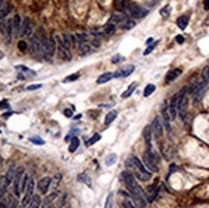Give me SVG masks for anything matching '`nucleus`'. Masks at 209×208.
<instances>
[{"label": "nucleus", "instance_id": "nucleus-21", "mask_svg": "<svg viewBox=\"0 0 209 208\" xmlns=\"http://www.w3.org/2000/svg\"><path fill=\"white\" fill-rule=\"evenodd\" d=\"M7 199H8V208H17L18 207V199H17V196H14L13 194H8L7 196Z\"/></svg>", "mask_w": 209, "mask_h": 208}, {"label": "nucleus", "instance_id": "nucleus-44", "mask_svg": "<svg viewBox=\"0 0 209 208\" xmlns=\"http://www.w3.org/2000/svg\"><path fill=\"white\" fill-rule=\"evenodd\" d=\"M17 69H21V71H23V72H28V73H31V75L32 76H35V72L33 71H31L30 68H27V67H25V65H17V67H15Z\"/></svg>", "mask_w": 209, "mask_h": 208}, {"label": "nucleus", "instance_id": "nucleus-9", "mask_svg": "<svg viewBox=\"0 0 209 208\" xmlns=\"http://www.w3.org/2000/svg\"><path fill=\"white\" fill-rule=\"evenodd\" d=\"M152 130H153V134H154V136L155 137H160L162 135H163V123H162L160 121V117H155L153 119V122H152Z\"/></svg>", "mask_w": 209, "mask_h": 208}, {"label": "nucleus", "instance_id": "nucleus-4", "mask_svg": "<svg viewBox=\"0 0 209 208\" xmlns=\"http://www.w3.org/2000/svg\"><path fill=\"white\" fill-rule=\"evenodd\" d=\"M158 156L155 153H153L152 150H146L144 153V157H142V161H144L145 167L149 169L150 172H158Z\"/></svg>", "mask_w": 209, "mask_h": 208}, {"label": "nucleus", "instance_id": "nucleus-54", "mask_svg": "<svg viewBox=\"0 0 209 208\" xmlns=\"http://www.w3.org/2000/svg\"><path fill=\"white\" fill-rule=\"evenodd\" d=\"M204 9L209 10V0H204Z\"/></svg>", "mask_w": 209, "mask_h": 208}, {"label": "nucleus", "instance_id": "nucleus-19", "mask_svg": "<svg viewBox=\"0 0 209 208\" xmlns=\"http://www.w3.org/2000/svg\"><path fill=\"white\" fill-rule=\"evenodd\" d=\"M78 49L82 54H90L91 53V45L89 41H82L78 42Z\"/></svg>", "mask_w": 209, "mask_h": 208}, {"label": "nucleus", "instance_id": "nucleus-16", "mask_svg": "<svg viewBox=\"0 0 209 208\" xmlns=\"http://www.w3.org/2000/svg\"><path fill=\"white\" fill-rule=\"evenodd\" d=\"M15 167H14V164H12L9 168H8V171H7V173H5V183L8 184V185H10L12 183H13V180H14V175H15Z\"/></svg>", "mask_w": 209, "mask_h": 208}, {"label": "nucleus", "instance_id": "nucleus-43", "mask_svg": "<svg viewBox=\"0 0 209 208\" xmlns=\"http://www.w3.org/2000/svg\"><path fill=\"white\" fill-rule=\"evenodd\" d=\"M18 49L21 50V52H26L27 50V42L25 40H21L18 42Z\"/></svg>", "mask_w": 209, "mask_h": 208}, {"label": "nucleus", "instance_id": "nucleus-37", "mask_svg": "<svg viewBox=\"0 0 209 208\" xmlns=\"http://www.w3.org/2000/svg\"><path fill=\"white\" fill-rule=\"evenodd\" d=\"M100 139H102V135H100V134H94V136H92L90 140L86 141V145H87V146H91L92 144H95L96 141H99Z\"/></svg>", "mask_w": 209, "mask_h": 208}, {"label": "nucleus", "instance_id": "nucleus-6", "mask_svg": "<svg viewBox=\"0 0 209 208\" xmlns=\"http://www.w3.org/2000/svg\"><path fill=\"white\" fill-rule=\"evenodd\" d=\"M186 111H187V94L186 89H182L179 92V103H177V112H179L180 117L185 119L186 117Z\"/></svg>", "mask_w": 209, "mask_h": 208}, {"label": "nucleus", "instance_id": "nucleus-33", "mask_svg": "<svg viewBox=\"0 0 209 208\" xmlns=\"http://www.w3.org/2000/svg\"><path fill=\"white\" fill-rule=\"evenodd\" d=\"M115 162H117V154H114V153L109 154V156L105 158V164L107 166H113Z\"/></svg>", "mask_w": 209, "mask_h": 208}, {"label": "nucleus", "instance_id": "nucleus-55", "mask_svg": "<svg viewBox=\"0 0 209 208\" xmlns=\"http://www.w3.org/2000/svg\"><path fill=\"white\" fill-rule=\"evenodd\" d=\"M0 108H9V104H8V102H1V105H0Z\"/></svg>", "mask_w": 209, "mask_h": 208}, {"label": "nucleus", "instance_id": "nucleus-27", "mask_svg": "<svg viewBox=\"0 0 209 208\" xmlns=\"http://www.w3.org/2000/svg\"><path fill=\"white\" fill-rule=\"evenodd\" d=\"M136 87H137V82H132V84H131V86H130V87L127 89V90L122 94V98H123V99H126V98H128V96H131Z\"/></svg>", "mask_w": 209, "mask_h": 208}, {"label": "nucleus", "instance_id": "nucleus-31", "mask_svg": "<svg viewBox=\"0 0 209 208\" xmlns=\"http://www.w3.org/2000/svg\"><path fill=\"white\" fill-rule=\"evenodd\" d=\"M155 85L154 84H149V85H146V87L144 89V96H150L153 94L154 91H155Z\"/></svg>", "mask_w": 209, "mask_h": 208}, {"label": "nucleus", "instance_id": "nucleus-24", "mask_svg": "<svg viewBox=\"0 0 209 208\" xmlns=\"http://www.w3.org/2000/svg\"><path fill=\"white\" fill-rule=\"evenodd\" d=\"M189 25V17L187 15H181V17L177 19V26L180 27L181 30H185Z\"/></svg>", "mask_w": 209, "mask_h": 208}, {"label": "nucleus", "instance_id": "nucleus-23", "mask_svg": "<svg viewBox=\"0 0 209 208\" xmlns=\"http://www.w3.org/2000/svg\"><path fill=\"white\" fill-rule=\"evenodd\" d=\"M78 146H80V139L77 137V136H73L72 140H71V145H69L68 150H69L71 153H75L76 150L78 149Z\"/></svg>", "mask_w": 209, "mask_h": 208}, {"label": "nucleus", "instance_id": "nucleus-58", "mask_svg": "<svg viewBox=\"0 0 209 208\" xmlns=\"http://www.w3.org/2000/svg\"><path fill=\"white\" fill-rule=\"evenodd\" d=\"M3 4H4V0H0V9H1V7H3Z\"/></svg>", "mask_w": 209, "mask_h": 208}, {"label": "nucleus", "instance_id": "nucleus-42", "mask_svg": "<svg viewBox=\"0 0 209 208\" xmlns=\"http://www.w3.org/2000/svg\"><path fill=\"white\" fill-rule=\"evenodd\" d=\"M78 77H80V73H73V75L65 77V79H64V82H71V81H76L77 79H78Z\"/></svg>", "mask_w": 209, "mask_h": 208}, {"label": "nucleus", "instance_id": "nucleus-49", "mask_svg": "<svg viewBox=\"0 0 209 208\" xmlns=\"http://www.w3.org/2000/svg\"><path fill=\"white\" fill-rule=\"evenodd\" d=\"M40 87H41V84L31 85V86H27V90H36V89H40Z\"/></svg>", "mask_w": 209, "mask_h": 208}, {"label": "nucleus", "instance_id": "nucleus-18", "mask_svg": "<svg viewBox=\"0 0 209 208\" xmlns=\"http://www.w3.org/2000/svg\"><path fill=\"white\" fill-rule=\"evenodd\" d=\"M58 196H59V191L55 190V191H53V193H50V194H48V196H45V199H44V206H50L54 200H55Z\"/></svg>", "mask_w": 209, "mask_h": 208}, {"label": "nucleus", "instance_id": "nucleus-15", "mask_svg": "<svg viewBox=\"0 0 209 208\" xmlns=\"http://www.w3.org/2000/svg\"><path fill=\"white\" fill-rule=\"evenodd\" d=\"M181 73H182V71H181L180 68H176V69H172V71H169L167 73V76H165V82L169 84L172 82V81H175L177 77L181 76Z\"/></svg>", "mask_w": 209, "mask_h": 208}, {"label": "nucleus", "instance_id": "nucleus-7", "mask_svg": "<svg viewBox=\"0 0 209 208\" xmlns=\"http://www.w3.org/2000/svg\"><path fill=\"white\" fill-rule=\"evenodd\" d=\"M23 176H25V168L18 167L14 175V180H13V189H14V194L17 198L21 196V181L23 179Z\"/></svg>", "mask_w": 209, "mask_h": 208}, {"label": "nucleus", "instance_id": "nucleus-41", "mask_svg": "<svg viewBox=\"0 0 209 208\" xmlns=\"http://www.w3.org/2000/svg\"><path fill=\"white\" fill-rule=\"evenodd\" d=\"M30 141H31V143H35V144H37V145H44V143H45L41 137H38V136L31 137V139H30Z\"/></svg>", "mask_w": 209, "mask_h": 208}, {"label": "nucleus", "instance_id": "nucleus-50", "mask_svg": "<svg viewBox=\"0 0 209 208\" xmlns=\"http://www.w3.org/2000/svg\"><path fill=\"white\" fill-rule=\"evenodd\" d=\"M63 113H64L65 117H68V118H71V117H72V111H71V109H64Z\"/></svg>", "mask_w": 209, "mask_h": 208}, {"label": "nucleus", "instance_id": "nucleus-60", "mask_svg": "<svg viewBox=\"0 0 209 208\" xmlns=\"http://www.w3.org/2000/svg\"><path fill=\"white\" fill-rule=\"evenodd\" d=\"M67 208H69V206H67Z\"/></svg>", "mask_w": 209, "mask_h": 208}, {"label": "nucleus", "instance_id": "nucleus-1", "mask_svg": "<svg viewBox=\"0 0 209 208\" xmlns=\"http://www.w3.org/2000/svg\"><path fill=\"white\" fill-rule=\"evenodd\" d=\"M132 161H134V164H132V167H131V169H134V173H135V176L137 177V180L149 181L150 177H152V172L145 167L144 163H142L137 157H132Z\"/></svg>", "mask_w": 209, "mask_h": 208}, {"label": "nucleus", "instance_id": "nucleus-38", "mask_svg": "<svg viewBox=\"0 0 209 208\" xmlns=\"http://www.w3.org/2000/svg\"><path fill=\"white\" fill-rule=\"evenodd\" d=\"M9 10H10V7L9 5H7V7H4L0 9V21H4L7 17V14L9 13Z\"/></svg>", "mask_w": 209, "mask_h": 208}, {"label": "nucleus", "instance_id": "nucleus-11", "mask_svg": "<svg viewBox=\"0 0 209 208\" xmlns=\"http://www.w3.org/2000/svg\"><path fill=\"white\" fill-rule=\"evenodd\" d=\"M57 45H58V55H59L63 60H71L72 54H71V52H69V49H67L62 44H57Z\"/></svg>", "mask_w": 209, "mask_h": 208}, {"label": "nucleus", "instance_id": "nucleus-51", "mask_svg": "<svg viewBox=\"0 0 209 208\" xmlns=\"http://www.w3.org/2000/svg\"><path fill=\"white\" fill-rule=\"evenodd\" d=\"M123 59V57H121V55H115L113 59H112V63H117L118 60H122Z\"/></svg>", "mask_w": 209, "mask_h": 208}, {"label": "nucleus", "instance_id": "nucleus-35", "mask_svg": "<svg viewBox=\"0 0 209 208\" xmlns=\"http://www.w3.org/2000/svg\"><path fill=\"white\" fill-rule=\"evenodd\" d=\"M202 80H203V82L209 84V65L204 67L203 72H202Z\"/></svg>", "mask_w": 209, "mask_h": 208}, {"label": "nucleus", "instance_id": "nucleus-45", "mask_svg": "<svg viewBox=\"0 0 209 208\" xmlns=\"http://www.w3.org/2000/svg\"><path fill=\"white\" fill-rule=\"evenodd\" d=\"M169 10H171V7H169V5L164 7L163 9L160 10V15H163V17H167V15L169 14Z\"/></svg>", "mask_w": 209, "mask_h": 208}, {"label": "nucleus", "instance_id": "nucleus-20", "mask_svg": "<svg viewBox=\"0 0 209 208\" xmlns=\"http://www.w3.org/2000/svg\"><path fill=\"white\" fill-rule=\"evenodd\" d=\"M41 203H42L41 196L37 195V194H35V195L32 196V199H31L30 204H28V208H40Z\"/></svg>", "mask_w": 209, "mask_h": 208}, {"label": "nucleus", "instance_id": "nucleus-48", "mask_svg": "<svg viewBox=\"0 0 209 208\" xmlns=\"http://www.w3.org/2000/svg\"><path fill=\"white\" fill-rule=\"evenodd\" d=\"M176 41L179 42V44H184V42H185V37L182 36V35H177V36H176Z\"/></svg>", "mask_w": 209, "mask_h": 208}, {"label": "nucleus", "instance_id": "nucleus-8", "mask_svg": "<svg viewBox=\"0 0 209 208\" xmlns=\"http://www.w3.org/2000/svg\"><path fill=\"white\" fill-rule=\"evenodd\" d=\"M33 32V25L31 22L28 17L25 18V21L22 22V28H21V36L23 37H30Z\"/></svg>", "mask_w": 209, "mask_h": 208}, {"label": "nucleus", "instance_id": "nucleus-46", "mask_svg": "<svg viewBox=\"0 0 209 208\" xmlns=\"http://www.w3.org/2000/svg\"><path fill=\"white\" fill-rule=\"evenodd\" d=\"M123 206H125V208H137V207H135L134 204H132V202H130L127 198L123 200Z\"/></svg>", "mask_w": 209, "mask_h": 208}, {"label": "nucleus", "instance_id": "nucleus-13", "mask_svg": "<svg viewBox=\"0 0 209 208\" xmlns=\"http://www.w3.org/2000/svg\"><path fill=\"white\" fill-rule=\"evenodd\" d=\"M162 116H163V121H164V127L167 129V131H171V116H169V111H168V105L167 103H164L163 105V111H162Z\"/></svg>", "mask_w": 209, "mask_h": 208}, {"label": "nucleus", "instance_id": "nucleus-14", "mask_svg": "<svg viewBox=\"0 0 209 208\" xmlns=\"http://www.w3.org/2000/svg\"><path fill=\"white\" fill-rule=\"evenodd\" d=\"M142 136H144V140L146 143V145L149 146V149L152 148V139H153V130L152 126H146L144 131H142Z\"/></svg>", "mask_w": 209, "mask_h": 208}, {"label": "nucleus", "instance_id": "nucleus-57", "mask_svg": "<svg viewBox=\"0 0 209 208\" xmlns=\"http://www.w3.org/2000/svg\"><path fill=\"white\" fill-rule=\"evenodd\" d=\"M176 169H177L176 164H172V167H171V169H169V171H171V172H173V171H176Z\"/></svg>", "mask_w": 209, "mask_h": 208}, {"label": "nucleus", "instance_id": "nucleus-25", "mask_svg": "<svg viewBox=\"0 0 209 208\" xmlns=\"http://www.w3.org/2000/svg\"><path fill=\"white\" fill-rule=\"evenodd\" d=\"M115 30H117V27L113 23H108V25L104 27V35H107V36H112V35H114Z\"/></svg>", "mask_w": 209, "mask_h": 208}, {"label": "nucleus", "instance_id": "nucleus-34", "mask_svg": "<svg viewBox=\"0 0 209 208\" xmlns=\"http://www.w3.org/2000/svg\"><path fill=\"white\" fill-rule=\"evenodd\" d=\"M113 203H114V195H113V193H109L108 196H107L104 208H113Z\"/></svg>", "mask_w": 209, "mask_h": 208}, {"label": "nucleus", "instance_id": "nucleus-53", "mask_svg": "<svg viewBox=\"0 0 209 208\" xmlns=\"http://www.w3.org/2000/svg\"><path fill=\"white\" fill-rule=\"evenodd\" d=\"M92 44H94V46H100V39H94V41H92Z\"/></svg>", "mask_w": 209, "mask_h": 208}, {"label": "nucleus", "instance_id": "nucleus-56", "mask_svg": "<svg viewBox=\"0 0 209 208\" xmlns=\"http://www.w3.org/2000/svg\"><path fill=\"white\" fill-rule=\"evenodd\" d=\"M150 44H153V39L152 37H150V39H148V40H146V45H150Z\"/></svg>", "mask_w": 209, "mask_h": 208}, {"label": "nucleus", "instance_id": "nucleus-39", "mask_svg": "<svg viewBox=\"0 0 209 208\" xmlns=\"http://www.w3.org/2000/svg\"><path fill=\"white\" fill-rule=\"evenodd\" d=\"M157 195H158V189H153L152 191L149 193V195H148V198H146V202H149V203H152L154 199L157 198Z\"/></svg>", "mask_w": 209, "mask_h": 208}, {"label": "nucleus", "instance_id": "nucleus-29", "mask_svg": "<svg viewBox=\"0 0 209 208\" xmlns=\"http://www.w3.org/2000/svg\"><path fill=\"white\" fill-rule=\"evenodd\" d=\"M135 71V65H127L123 69H121V77H127Z\"/></svg>", "mask_w": 209, "mask_h": 208}, {"label": "nucleus", "instance_id": "nucleus-17", "mask_svg": "<svg viewBox=\"0 0 209 208\" xmlns=\"http://www.w3.org/2000/svg\"><path fill=\"white\" fill-rule=\"evenodd\" d=\"M112 79H114V73L105 72V73H102V75L98 77L96 82H98V84H105V82H108V81H110Z\"/></svg>", "mask_w": 209, "mask_h": 208}, {"label": "nucleus", "instance_id": "nucleus-5", "mask_svg": "<svg viewBox=\"0 0 209 208\" xmlns=\"http://www.w3.org/2000/svg\"><path fill=\"white\" fill-rule=\"evenodd\" d=\"M125 10L131 15V17H134V18H144L145 15L148 14V12H146L145 9H142V8L139 7L137 4L131 3V1H127L126 3Z\"/></svg>", "mask_w": 209, "mask_h": 208}, {"label": "nucleus", "instance_id": "nucleus-2", "mask_svg": "<svg viewBox=\"0 0 209 208\" xmlns=\"http://www.w3.org/2000/svg\"><path fill=\"white\" fill-rule=\"evenodd\" d=\"M45 37V33H44V28L40 27L35 35L31 36V40H30V53L31 55H37V54H40V48H41V42H42V39Z\"/></svg>", "mask_w": 209, "mask_h": 208}, {"label": "nucleus", "instance_id": "nucleus-22", "mask_svg": "<svg viewBox=\"0 0 209 208\" xmlns=\"http://www.w3.org/2000/svg\"><path fill=\"white\" fill-rule=\"evenodd\" d=\"M115 118H117V111H110L109 113L105 116V119H104V123H105V126H109Z\"/></svg>", "mask_w": 209, "mask_h": 208}, {"label": "nucleus", "instance_id": "nucleus-32", "mask_svg": "<svg viewBox=\"0 0 209 208\" xmlns=\"http://www.w3.org/2000/svg\"><path fill=\"white\" fill-rule=\"evenodd\" d=\"M8 185L5 183V177H3V181H1V184H0V200L3 199V196L5 195V193H7V189H8Z\"/></svg>", "mask_w": 209, "mask_h": 208}, {"label": "nucleus", "instance_id": "nucleus-3", "mask_svg": "<svg viewBox=\"0 0 209 208\" xmlns=\"http://www.w3.org/2000/svg\"><path fill=\"white\" fill-rule=\"evenodd\" d=\"M57 49V41L54 40V37H44L41 42V48H40V54L46 59H50L54 54H55Z\"/></svg>", "mask_w": 209, "mask_h": 208}, {"label": "nucleus", "instance_id": "nucleus-12", "mask_svg": "<svg viewBox=\"0 0 209 208\" xmlns=\"http://www.w3.org/2000/svg\"><path fill=\"white\" fill-rule=\"evenodd\" d=\"M12 22H13V35L14 36H19L21 35V28H22V21L21 17L18 14H15L13 18H12Z\"/></svg>", "mask_w": 209, "mask_h": 208}, {"label": "nucleus", "instance_id": "nucleus-52", "mask_svg": "<svg viewBox=\"0 0 209 208\" xmlns=\"http://www.w3.org/2000/svg\"><path fill=\"white\" fill-rule=\"evenodd\" d=\"M0 208H8V204H7V200H0Z\"/></svg>", "mask_w": 209, "mask_h": 208}, {"label": "nucleus", "instance_id": "nucleus-30", "mask_svg": "<svg viewBox=\"0 0 209 208\" xmlns=\"http://www.w3.org/2000/svg\"><path fill=\"white\" fill-rule=\"evenodd\" d=\"M135 25H136V22H134L132 19H128V18H127L126 21L121 25V27H122L123 30H131V28H134V27H135Z\"/></svg>", "mask_w": 209, "mask_h": 208}, {"label": "nucleus", "instance_id": "nucleus-10", "mask_svg": "<svg viewBox=\"0 0 209 208\" xmlns=\"http://www.w3.org/2000/svg\"><path fill=\"white\" fill-rule=\"evenodd\" d=\"M52 181H53V179H52V177H49V176L42 177V179L38 181V184H37L38 191H40L41 194H48L49 188L52 186Z\"/></svg>", "mask_w": 209, "mask_h": 208}, {"label": "nucleus", "instance_id": "nucleus-26", "mask_svg": "<svg viewBox=\"0 0 209 208\" xmlns=\"http://www.w3.org/2000/svg\"><path fill=\"white\" fill-rule=\"evenodd\" d=\"M30 179H31V177L27 175V173H25V176H23V179L21 181V194H22V193H26V189H27V186H28Z\"/></svg>", "mask_w": 209, "mask_h": 208}, {"label": "nucleus", "instance_id": "nucleus-59", "mask_svg": "<svg viewBox=\"0 0 209 208\" xmlns=\"http://www.w3.org/2000/svg\"><path fill=\"white\" fill-rule=\"evenodd\" d=\"M81 117H82V116L78 114V116H76V117H75V119H78V118H81Z\"/></svg>", "mask_w": 209, "mask_h": 208}, {"label": "nucleus", "instance_id": "nucleus-40", "mask_svg": "<svg viewBox=\"0 0 209 208\" xmlns=\"http://www.w3.org/2000/svg\"><path fill=\"white\" fill-rule=\"evenodd\" d=\"M157 44H158V41H154V42H153V44H150V45L148 46V48H146V50H145V52H144V55H148V54H150V53H152V52H153V50H154V49H155V46H157Z\"/></svg>", "mask_w": 209, "mask_h": 208}, {"label": "nucleus", "instance_id": "nucleus-47", "mask_svg": "<svg viewBox=\"0 0 209 208\" xmlns=\"http://www.w3.org/2000/svg\"><path fill=\"white\" fill-rule=\"evenodd\" d=\"M60 179H62V175H60V173H58V175H55V177H54V184L52 185V188H55V186H58V184H59Z\"/></svg>", "mask_w": 209, "mask_h": 208}, {"label": "nucleus", "instance_id": "nucleus-28", "mask_svg": "<svg viewBox=\"0 0 209 208\" xmlns=\"http://www.w3.org/2000/svg\"><path fill=\"white\" fill-rule=\"evenodd\" d=\"M77 180L81 181V183H85L89 188H91V179L86 175V173H80V175L77 176Z\"/></svg>", "mask_w": 209, "mask_h": 208}, {"label": "nucleus", "instance_id": "nucleus-36", "mask_svg": "<svg viewBox=\"0 0 209 208\" xmlns=\"http://www.w3.org/2000/svg\"><path fill=\"white\" fill-rule=\"evenodd\" d=\"M67 198H68V194H67V193H64V194L60 196V199H59V202H58V204L55 206V208H63V207H65Z\"/></svg>", "mask_w": 209, "mask_h": 208}]
</instances>
